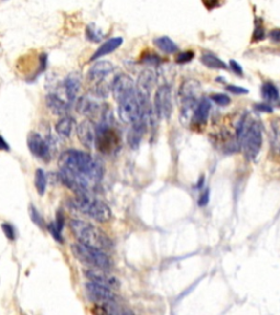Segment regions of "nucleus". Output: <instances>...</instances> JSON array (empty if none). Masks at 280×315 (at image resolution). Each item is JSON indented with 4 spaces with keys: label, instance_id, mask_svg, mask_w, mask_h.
Listing matches in <instances>:
<instances>
[{
    "label": "nucleus",
    "instance_id": "1",
    "mask_svg": "<svg viewBox=\"0 0 280 315\" xmlns=\"http://www.w3.org/2000/svg\"><path fill=\"white\" fill-rule=\"evenodd\" d=\"M58 166L62 182L75 194L91 193L103 178L102 165L85 151L70 149L63 152Z\"/></svg>",
    "mask_w": 280,
    "mask_h": 315
},
{
    "label": "nucleus",
    "instance_id": "2",
    "mask_svg": "<svg viewBox=\"0 0 280 315\" xmlns=\"http://www.w3.org/2000/svg\"><path fill=\"white\" fill-rule=\"evenodd\" d=\"M237 139L247 159H255L263 145V128L260 123L244 115L238 123Z\"/></svg>",
    "mask_w": 280,
    "mask_h": 315
},
{
    "label": "nucleus",
    "instance_id": "3",
    "mask_svg": "<svg viewBox=\"0 0 280 315\" xmlns=\"http://www.w3.org/2000/svg\"><path fill=\"white\" fill-rule=\"evenodd\" d=\"M71 206L81 214L98 222H108L111 220L112 211L107 203L93 197L91 193L76 194L70 202Z\"/></svg>",
    "mask_w": 280,
    "mask_h": 315
},
{
    "label": "nucleus",
    "instance_id": "4",
    "mask_svg": "<svg viewBox=\"0 0 280 315\" xmlns=\"http://www.w3.org/2000/svg\"><path fill=\"white\" fill-rule=\"evenodd\" d=\"M70 226L78 242L101 249H108L112 248V241L109 240L108 236L102 230L96 228L89 222L72 220L70 222Z\"/></svg>",
    "mask_w": 280,
    "mask_h": 315
},
{
    "label": "nucleus",
    "instance_id": "5",
    "mask_svg": "<svg viewBox=\"0 0 280 315\" xmlns=\"http://www.w3.org/2000/svg\"><path fill=\"white\" fill-rule=\"evenodd\" d=\"M111 113L103 112L102 118L96 127L95 147L104 155H112L119 148V135L113 126Z\"/></svg>",
    "mask_w": 280,
    "mask_h": 315
},
{
    "label": "nucleus",
    "instance_id": "6",
    "mask_svg": "<svg viewBox=\"0 0 280 315\" xmlns=\"http://www.w3.org/2000/svg\"><path fill=\"white\" fill-rule=\"evenodd\" d=\"M71 249L75 257L86 265L103 270H109L113 267L112 259L104 249L89 247L80 242L73 244Z\"/></svg>",
    "mask_w": 280,
    "mask_h": 315
},
{
    "label": "nucleus",
    "instance_id": "7",
    "mask_svg": "<svg viewBox=\"0 0 280 315\" xmlns=\"http://www.w3.org/2000/svg\"><path fill=\"white\" fill-rule=\"evenodd\" d=\"M86 291L89 299L98 305V307L102 308L104 312L109 314L125 313V311L119 310V305L117 304V296L113 292V289L91 281L86 285Z\"/></svg>",
    "mask_w": 280,
    "mask_h": 315
},
{
    "label": "nucleus",
    "instance_id": "8",
    "mask_svg": "<svg viewBox=\"0 0 280 315\" xmlns=\"http://www.w3.org/2000/svg\"><path fill=\"white\" fill-rule=\"evenodd\" d=\"M201 93V86L194 79H187L181 85L178 90V100L181 102V112L183 116L192 114L198 104L197 99Z\"/></svg>",
    "mask_w": 280,
    "mask_h": 315
},
{
    "label": "nucleus",
    "instance_id": "9",
    "mask_svg": "<svg viewBox=\"0 0 280 315\" xmlns=\"http://www.w3.org/2000/svg\"><path fill=\"white\" fill-rule=\"evenodd\" d=\"M117 103L119 118L124 123L132 125L144 119V117H142V109L138 96H137V92L126 96L125 99L117 102Z\"/></svg>",
    "mask_w": 280,
    "mask_h": 315
},
{
    "label": "nucleus",
    "instance_id": "10",
    "mask_svg": "<svg viewBox=\"0 0 280 315\" xmlns=\"http://www.w3.org/2000/svg\"><path fill=\"white\" fill-rule=\"evenodd\" d=\"M154 113L158 117L169 119L172 115V91L168 85L158 88L154 94Z\"/></svg>",
    "mask_w": 280,
    "mask_h": 315
},
{
    "label": "nucleus",
    "instance_id": "11",
    "mask_svg": "<svg viewBox=\"0 0 280 315\" xmlns=\"http://www.w3.org/2000/svg\"><path fill=\"white\" fill-rule=\"evenodd\" d=\"M27 147L31 154L38 159L48 162L52 159V142L45 139L39 133L32 132L27 136Z\"/></svg>",
    "mask_w": 280,
    "mask_h": 315
},
{
    "label": "nucleus",
    "instance_id": "12",
    "mask_svg": "<svg viewBox=\"0 0 280 315\" xmlns=\"http://www.w3.org/2000/svg\"><path fill=\"white\" fill-rule=\"evenodd\" d=\"M112 92L116 102L122 101L126 96L136 92V85L132 79L127 75L117 76L112 83Z\"/></svg>",
    "mask_w": 280,
    "mask_h": 315
},
{
    "label": "nucleus",
    "instance_id": "13",
    "mask_svg": "<svg viewBox=\"0 0 280 315\" xmlns=\"http://www.w3.org/2000/svg\"><path fill=\"white\" fill-rule=\"evenodd\" d=\"M114 71V65L112 63L108 62V60H100V62L95 63L92 67L90 68L88 72V79L89 81L95 83V86L101 85L103 80L108 75Z\"/></svg>",
    "mask_w": 280,
    "mask_h": 315
},
{
    "label": "nucleus",
    "instance_id": "14",
    "mask_svg": "<svg viewBox=\"0 0 280 315\" xmlns=\"http://www.w3.org/2000/svg\"><path fill=\"white\" fill-rule=\"evenodd\" d=\"M77 135L82 145L88 149H91L95 145L96 127L90 119H86L80 123L77 129Z\"/></svg>",
    "mask_w": 280,
    "mask_h": 315
},
{
    "label": "nucleus",
    "instance_id": "15",
    "mask_svg": "<svg viewBox=\"0 0 280 315\" xmlns=\"http://www.w3.org/2000/svg\"><path fill=\"white\" fill-rule=\"evenodd\" d=\"M85 275L89 280H91L92 282H96V284L108 287V288H111V289H116L117 287L119 286L118 280L114 276L109 275L108 270L93 268V270H86Z\"/></svg>",
    "mask_w": 280,
    "mask_h": 315
},
{
    "label": "nucleus",
    "instance_id": "16",
    "mask_svg": "<svg viewBox=\"0 0 280 315\" xmlns=\"http://www.w3.org/2000/svg\"><path fill=\"white\" fill-rule=\"evenodd\" d=\"M81 88V76L78 72H71L64 80V91L67 101L72 104L78 98Z\"/></svg>",
    "mask_w": 280,
    "mask_h": 315
},
{
    "label": "nucleus",
    "instance_id": "17",
    "mask_svg": "<svg viewBox=\"0 0 280 315\" xmlns=\"http://www.w3.org/2000/svg\"><path fill=\"white\" fill-rule=\"evenodd\" d=\"M130 126L131 127L129 129V132H128L127 140H128V143H129V146L131 148H134V149H136V148L139 146L141 139L145 135V132L147 126H148V123H147L146 120L141 119L139 122L130 125Z\"/></svg>",
    "mask_w": 280,
    "mask_h": 315
},
{
    "label": "nucleus",
    "instance_id": "18",
    "mask_svg": "<svg viewBox=\"0 0 280 315\" xmlns=\"http://www.w3.org/2000/svg\"><path fill=\"white\" fill-rule=\"evenodd\" d=\"M46 104L48 109L56 115H65L70 109V103L68 101L59 98L57 94L50 93L46 98Z\"/></svg>",
    "mask_w": 280,
    "mask_h": 315
},
{
    "label": "nucleus",
    "instance_id": "19",
    "mask_svg": "<svg viewBox=\"0 0 280 315\" xmlns=\"http://www.w3.org/2000/svg\"><path fill=\"white\" fill-rule=\"evenodd\" d=\"M123 44V39L122 38H113L103 43L100 47L96 49V52L93 54V56L91 57V60L99 59L101 57L105 56V55H108L113 53L114 50H116L119 46Z\"/></svg>",
    "mask_w": 280,
    "mask_h": 315
},
{
    "label": "nucleus",
    "instance_id": "20",
    "mask_svg": "<svg viewBox=\"0 0 280 315\" xmlns=\"http://www.w3.org/2000/svg\"><path fill=\"white\" fill-rule=\"evenodd\" d=\"M210 108H211L210 102L207 99H201L195 108L194 115H193V119H194V122L196 124H199V125H205L206 123H207Z\"/></svg>",
    "mask_w": 280,
    "mask_h": 315
},
{
    "label": "nucleus",
    "instance_id": "21",
    "mask_svg": "<svg viewBox=\"0 0 280 315\" xmlns=\"http://www.w3.org/2000/svg\"><path fill=\"white\" fill-rule=\"evenodd\" d=\"M77 110L78 112H80L81 114L92 117L94 115H96V113H99L100 106L92 99L88 98V96H82L79 102H78Z\"/></svg>",
    "mask_w": 280,
    "mask_h": 315
},
{
    "label": "nucleus",
    "instance_id": "22",
    "mask_svg": "<svg viewBox=\"0 0 280 315\" xmlns=\"http://www.w3.org/2000/svg\"><path fill=\"white\" fill-rule=\"evenodd\" d=\"M76 122L75 119L69 116H64L62 119L58 120L56 124V132L58 133L59 136L64 138H68L71 136L73 132V128H75Z\"/></svg>",
    "mask_w": 280,
    "mask_h": 315
},
{
    "label": "nucleus",
    "instance_id": "23",
    "mask_svg": "<svg viewBox=\"0 0 280 315\" xmlns=\"http://www.w3.org/2000/svg\"><path fill=\"white\" fill-rule=\"evenodd\" d=\"M270 147L275 155L280 156V119H275L270 127Z\"/></svg>",
    "mask_w": 280,
    "mask_h": 315
},
{
    "label": "nucleus",
    "instance_id": "24",
    "mask_svg": "<svg viewBox=\"0 0 280 315\" xmlns=\"http://www.w3.org/2000/svg\"><path fill=\"white\" fill-rule=\"evenodd\" d=\"M153 43L160 50H162L165 54H174L178 50L177 45L169 36H160V38L154 39Z\"/></svg>",
    "mask_w": 280,
    "mask_h": 315
},
{
    "label": "nucleus",
    "instance_id": "25",
    "mask_svg": "<svg viewBox=\"0 0 280 315\" xmlns=\"http://www.w3.org/2000/svg\"><path fill=\"white\" fill-rule=\"evenodd\" d=\"M261 94H263L264 99L267 102H272V103H280V94L276 86L273 85L272 82H266L265 85L261 87Z\"/></svg>",
    "mask_w": 280,
    "mask_h": 315
},
{
    "label": "nucleus",
    "instance_id": "26",
    "mask_svg": "<svg viewBox=\"0 0 280 315\" xmlns=\"http://www.w3.org/2000/svg\"><path fill=\"white\" fill-rule=\"evenodd\" d=\"M201 63H203L206 67L211 68V69H227V65L224 62H222L219 57L215 56L213 54L206 53L203 54L200 57Z\"/></svg>",
    "mask_w": 280,
    "mask_h": 315
},
{
    "label": "nucleus",
    "instance_id": "27",
    "mask_svg": "<svg viewBox=\"0 0 280 315\" xmlns=\"http://www.w3.org/2000/svg\"><path fill=\"white\" fill-rule=\"evenodd\" d=\"M34 184H35V188H36V191H38L39 195L43 196L45 192H46V185H47L46 174H45L44 170L38 169L35 171Z\"/></svg>",
    "mask_w": 280,
    "mask_h": 315
},
{
    "label": "nucleus",
    "instance_id": "28",
    "mask_svg": "<svg viewBox=\"0 0 280 315\" xmlns=\"http://www.w3.org/2000/svg\"><path fill=\"white\" fill-rule=\"evenodd\" d=\"M86 39L91 42H94V43H99V42H101L103 39L102 31H101L99 27H96L94 24H89L86 26Z\"/></svg>",
    "mask_w": 280,
    "mask_h": 315
},
{
    "label": "nucleus",
    "instance_id": "29",
    "mask_svg": "<svg viewBox=\"0 0 280 315\" xmlns=\"http://www.w3.org/2000/svg\"><path fill=\"white\" fill-rule=\"evenodd\" d=\"M30 216L32 221H33L36 225L40 226L41 229H44V219L33 205H30Z\"/></svg>",
    "mask_w": 280,
    "mask_h": 315
},
{
    "label": "nucleus",
    "instance_id": "30",
    "mask_svg": "<svg viewBox=\"0 0 280 315\" xmlns=\"http://www.w3.org/2000/svg\"><path fill=\"white\" fill-rule=\"evenodd\" d=\"M211 100H213L215 104H218L220 106H226L229 105L231 102V99L229 98L227 94L223 93H215L211 95Z\"/></svg>",
    "mask_w": 280,
    "mask_h": 315
},
{
    "label": "nucleus",
    "instance_id": "31",
    "mask_svg": "<svg viewBox=\"0 0 280 315\" xmlns=\"http://www.w3.org/2000/svg\"><path fill=\"white\" fill-rule=\"evenodd\" d=\"M47 230L49 231V233L52 234L53 238L57 241L58 243H63L64 242V239H63V235H62V230H59L56 225H55V222H50V224L47 225Z\"/></svg>",
    "mask_w": 280,
    "mask_h": 315
},
{
    "label": "nucleus",
    "instance_id": "32",
    "mask_svg": "<svg viewBox=\"0 0 280 315\" xmlns=\"http://www.w3.org/2000/svg\"><path fill=\"white\" fill-rule=\"evenodd\" d=\"M194 56L195 55H194V53L192 52V50H186V52L178 53V55L176 56V63L177 64H187L194 59Z\"/></svg>",
    "mask_w": 280,
    "mask_h": 315
},
{
    "label": "nucleus",
    "instance_id": "33",
    "mask_svg": "<svg viewBox=\"0 0 280 315\" xmlns=\"http://www.w3.org/2000/svg\"><path fill=\"white\" fill-rule=\"evenodd\" d=\"M1 228L4 235H6L9 240L13 241L16 239V230L10 224H2Z\"/></svg>",
    "mask_w": 280,
    "mask_h": 315
},
{
    "label": "nucleus",
    "instance_id": "34",
    "mask_svg": "<svg viewBox=\"0 0 280 315\" xmlns=\"http://www.w3.org/2000/svg\"><path fill=\"white\" fill-rule=\"evenodd\" d=\"M265 38H266V33H265L264 27L261 26V24L256 25L253 33V41L259 42V41H263Z\"/></svg>",
    "mask_w": 280,
    "mask_h": 315
},
{
    "label": "nucleus",
    "instance_id": "35",
    "mask_svg": "<svg viewBox=\"0 0 280 315\" xmlns=\"http://www.w3.org/2000/svg\"><path fill=\"white\" fill-rule=\"evenodd\" d=\"M227 90L230 91L233 94H247L249 93V90L245 89V88L240 87V86H236V85H231L227 87Z\"/></svg>",
    "mask_w": 280,
    "mask_h": 315
},
{
    "label": "nucleus",
    "instance_id": "36",
    "mask_svg": "<svg viewBox=\"0 0 280 315\" xmlns=\"http://www.w3.org/2000/svg\"><path fill=\"white\" fill-rule=\"evenodd\" d=\"M160 62H161V59H160L158 55H155V54H146L144 56V63L151 64V65H157V64H160Z\"/></svg>",
    "mask_w": 280,
    "mask_h": 315
},
{
    "label": "nucleus",
    "instance_id": "37",
    "mask_svg": "<svg viewBox=\"0 0 280 315\" xmlns=\"http://www.w3.org/2000/svg\"><path fill=\"white\" fill-rule=\"evenodd\" d=\"M230 67L233 72H236L237 75H243V68L240 64L236 60H230Z\"/></svg>",
    "mask_w": 280,
    "mask_h": 315
},
{
    "label": "nucleus",
    "instance_id": "38",
    "mask_svg": "<svg viewBox=\"0 0 280 315\" xmlns=\"http://www.w3.org/2000/svg\"><path fill=\"white\" fill-rule=\"evenodd\" d=\"M269 39L272 40L274 43H280V29H274L269 32Z\"/></svg>",
    "mask_w": 280,
    "mask_h": 315
},
{
    "label": "nucleus",
    "instance_id": "39",
    "mask_svg": "<svg viewBox=\"0 0 280 315\" xmlns=\"http://www.w3.org/2000/svg\"><path fill=\"white\" fill-rule=\"evenodd\" d=\"M255 109L258 111V112H264V113H273V108L272 105L269 104H256Z\"/></svg>",
    "mask_w": 280,
    "mask_h": 315
},
{
    "label": "nucleus",
    "instance_id": "40",
    "mask_svg": "<svg viewBox=\"0 0 280 315\" xmlns=\"http://www.w3.org/2000/svg\"><path fill=\"white\" fill-rule=\"evenodd\" d=\"M0 151H10V146L8 145L2 136H0Z\"/></svg>",
    "mask_w": 280,
    "mask_h": 315
},
{
    "label": "nucleus",
    "instance_id": "41",
    "mask_svg": "<svg viewBox=\"0 0 280 315\" xmlns=\"http://www.w3.org/2000/svg\"><path fill=\"white\" fill-rule=\"evenodd\" d=\"M208 198H209V194H208V192L204 193V194H203V195H201V196H200L199 201H198L199 206H205V205H206V203H207V202H208Z\"/></svg>",
    "mask_w": 280,
    "mask_h": 315
}]
</instances>
